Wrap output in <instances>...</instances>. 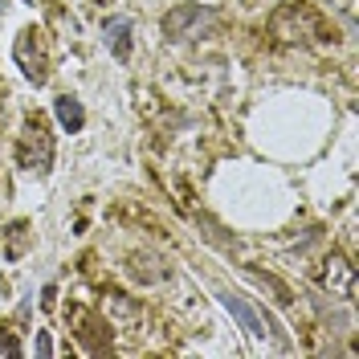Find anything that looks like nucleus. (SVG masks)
I'll use <instances>...</instances> for the list:
<instances>
[{
	"label": "nucleus",
	"mask_w": 359,
	"mask_h": 359,
	"mask_svg": "<svg viewBox=\"0 0 359 359\" xmlns=\"http://www.w3.org/2000/svg\"><path fill=\"white\" fill-rule=\"evenodd\" d=\"M13 159L25 172H37V176L49 172V163H53V135L45 127V118H37V114L25 118L21 135H17V147H13Z\"/></svg>",
	"instance_id": "obj_1"
},
{
	"label": "nucleus",
	"mask_w": 359,
	"mask_h": 359,
	"mask_svg": "<svg viewBox=\"0 0 359 359\" xmlns=\"http://www.w3.org/2000/svg\"><path fill=\"white\" fill-rule=\"evenodd\" d=\"M273 33L282 37V41H311V37H318V41H327V25H323V17L314 13L306 0H286L278 13H273Z\"/></svg>",
	"instance_id": "obj_2"
},
{
	"label": "nucleus",
	"mask_w": 359,
	"mask_h": 359,
	"mask_svg": "<svg viewBox=\"0 0 359 359\" xmlns=\"http://www.w3.org/2000/svg\"><path fill=\"white\" fill-rule=\"evenodd\" d=\"M13 62L21 66V74L33 86L49 82V41H45L41 29H25L21 37L13 41Z\"/></svg>",
	"instance_id": "obj_3"
},
{
	"label": "nucleus",
	"mask_w": 359,
	"mask_h": 359,
	"mask_svg": "<svg viewBox=\"0 0 359 359\" xmlns=\"http://www.w3.org/2000/svg\"><path fill=\"white\" fill-rule=\"evenodd\" d=\"M217 25L208 4H176L168 17H163V33L172 41H201L204 33Z\"/></svg>",
	"instance_id": "obj_4"
},
{
	"label": "nucleus",
	"mask_w": 359,
	"mask_h": 359,
	"mask_svg": "<svg viewBox=\"0 0 359 359\" xmlns=\"http://www.w3.org/2000/svg\"><path fill=\"white\" fill-rule=\"evenodd\" d=\"M314 278H318V286L331 294V298H339V302H351V298H355L359 278H355V266H351V257H343V253H327Z\"/></svg>",
	"instance_id": "obj_5"
},
{
	"label": "nucleus",
	"mask_w": 359,
	"mask_h": 359,
	"mask_svg": "<svg viewBox=\"0 0 359 359\" xmlns=\"http://www.w3.org/2000/svg\"><path fill=\"white\" fill-rule=\"evenodd\" d=\"M102 45L114 62H131L135 53V21L131 17H107L102 21Z\"/></svg>",
	"instance_id": "obj_6"
},
{
	"label": "nucleus",
	"mask_w": 359,
	"mask_h": 359,
	"mask_svg": "<svg viewBox=\"0 0 359 359\" xmlns=\"http://www.w3.org/2000/svg\"><path fill=\"white\" fill-rule=\"evenodd\" d=\"M127 273H131L139 286H159V282L172 278V266L163 262V253H156V249H139V253H131Z\"/></svg>",
	"instance_id": "obj_7"
},
{
	"label": "nucleus",
	"mask_w": 359,
	"mask_h": 359,
	"mask_svg": "<svg viewBox=\"0 0 359 359\" xmlns=\"http://www.w3.org/2000/svg\"><path fill=\"white\" fill-rule=\"evenodd\" d=\"M217 298H221L224 311H229L233 318H237V323H241V331H245V335L266 339V323H262V314L253 311V306H249L241 294H233V290H217Z\"/></svg>",
	"instance_id": "obj_8"
},
{
	"label": "nucleus",
	"mask_w": 359,
	"mask_h": 359,
	"mask_svg": "<svg viewBox=\"0 0 359 359\" xmlns=\"http://www.w3.org/2000/svg\"><path fill=\"white\" fill-rule=\"evenodd\" d=\"M53 114H57V123H62V131L66 135H78L82 127H86V111H82V102H78L74 94H57Z\"/></svg>",
	"instance_id": "obj_9"
},
{
	"label": "nucleus",
	"mask_w": 359,
	"mask_h": 359,
	"mask_svg": "<svg viewBox=\"0 0 359 359\" xmlns=\"http://www.w3.org/2000/svg\"><path fill=\"white\" fill-rule=\"evenodd\" d=\"M249 278H253L257 286H266V290L273 294V302H278V306H294V294H290V286H286V282H278L273 273H257V269H249Z\"/></svg>",
	"instance_id": "obj_10"
},
{
	"label": "nucleus",
	"mask_w": 359,
	"mask_h": 359,
	"mask_svg": "<svg viewBox=\"0 0 359 359\" xmlns=\"http://www.w3.org/2000/svg\"><path fill=\"white\" fill-rule=\"evenodd\" d=\"M0 351H8V355H25V347H21V343H17L13 335H8V331L0 335Z\"/></svg>",
	"instance_id": "obj_11"
},
{
	"label": "nucleus",
	"mask_w": 359,
	"mask_h": 359,
	"mask_svg": "<svg viewBox=\"0 0 359 359\" xmlns=\"http://www.w3.org/2000/svg\"><path fill=\"white\" fill-rule=\"evenodd\" d=\"M33 351H37V355H53V343H49V335H45V331H37V339H33Z\"/></svg>",
	"instance_id": "obj_12"
},
{
	"label": "nucleus",
	"mask_w": 359,
	"mask_h": 359,
	"mask_svg": "<svg viewBox=\"0 0 359 359\" xmlns=\"http://www.w3.org/2000/svg\"><path fill=\"white\" fill-rule=\"evenodd\" d=\"M41 302H45V306H53V302H57V286H45V290H41Z\"/></svg>",
	"instance_id": "obj_13"
},
{
	"label": "nucleus",
	"mask_w": 359,
	"mask_h": 359,
	"mask_svg": "<svg viewBox=\"0 0 359 359\" xmlns=\"http://www.w3.org/2000/svg\"><path fill=\"white\" fill-rule=\"evenodd\" d=\"M4 196H8V192H4V180H0V208H4Z\"/></svg>",
	"instance_id": "obj_14"
},
{
	"label": "nucleus",
	"mask_w": 359,
	"mask_h": 359,
	"mask_svg": "<svg viewBox=\"0 0 359 359\" xmlns=\"http://www.w3.org/2000/svg\"><path fill=\"white\" fill-rule=\"evenodd\" d=\"M0 13H4V0H0Z\"/></svg>",
	"instance_id": "obj_15"
}]
</instances>
